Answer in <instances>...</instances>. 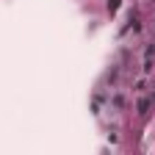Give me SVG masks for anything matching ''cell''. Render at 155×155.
<instances>
[{"label": "cell", "mask_w": 155, "mask_h": 155, "mask_svg": "<svg viewBox=\"0 0 155 155\" xmlns=\"http://www.w3.org/2000/svg\"><path fill=\"white\" fill-rule=\"evenodd\" d=\"M147 108H150V103H147V100H141V103H139V114H147Z\"/></svg>", "instance_id": "6da1fadb"}]
</instances>
